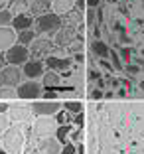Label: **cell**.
Here are the masks:
<instances>
[{
  "label": "cell",
  "mask_w": 144,
  "mask_h": 154,
  "mask_svg": "<svg viewBox=\"0 0 144 154\" xmlns=\"http://www.w3.org/2000/svg\"><path fill=\"white\" fill-rule=\"evenodd\" d=\"M2 150H6L8 154H20L24 148V140H26V134H24V125H12L8 131L2 134Z\"/></svg>",
  "instance_id": "cell-1"
},
{
  "label": "cell",
  "mask_w": 144,
  "mask_h": 154,
  "mask_svg": "<svg viewBox=\"0 0 144 154\" xmlns=\"http://www.w3.org/2000/svg\"><path fill=\"white\" fill-rule=\"evenodd\" d=\"M57 121L55 117H38L36 122H34V127H32V132L36 138L44 140V138H50V136H55L57 132Z\"/></svg>",
  "instance_id": "cell-2"
},
{
  "label": "cell",
  "mask_w": 144,
  "mask_h": 154,
  "mask_svg": "<svg viewBox=\"0 0 144 154\" xmlns=\"http://www.w3.org/2000/svg\"><path fill=\"white\" fill-rule=\"evenodd\" d=\"M34 26H36V32H40V34H57L59 30H61L63 22H61V18H59L57 14L50 12V14H45V16L36 18Z\"/></svg>",
  "instance_id": "cell-3"
},
{
  "label": "cell",
  "mask_w": 144,
  "mask_h": 154,
  "mask_svg": "<svg viewBox=\"0 0 144 154\" xmlns=\"http://www.w3.org/2000/svg\"><path fill=\"white\" fill-rule=\"evenodd\" d=\"M18 91V99L22 101H40L44 95V87L40 81H30L26 79L24 83H20V87H16Z\"/></svg>",
  "instance_id": "cell-4"
},
{
  "label": "cell",
  "mask_w": 144,
  "mask_h": 154,
  "mask_svg": "<svg viewBox=\"0 0 144 154\" xmlns=\"http://www.w3.org/2000/svg\"><path fill=\"white\" fill-rule=\"evenodd\" d=\"M6 63L8 65H14V67H24V65L30 61V48H24V45L16 44L12 45L8 51H6Z\"/></svg>",
  "instance_id": "cell-5"
},
{
  "label": "cell",
  "mask_w": 144,
  "mask_h": 154,
  "mask_svg": "<svg viewBox=\"0 0 144 154\" xmlns=\"http://www.w3.org/2000/svg\"><path fill=\"white\" fill-rule=\"evenodd\" d=\"M32 113L36 117H55L59 111L63 109V103L61 101H45V99H40L36 103H32Z\"/></svg>",
  "instance_id": "cell-6"
},
{
  "label": "cell",
  "mask_w": 144,
  "mask_h": 154,
  "mask_svg": "<svg viewBox=\"0 0 144 154\" xmlns=\"http://www.w3.org/2000/svg\"><path fill=\"white\" fill-rule=\"evenodd\" d=\"M24 83V71L22 67H14V65H6L0 71V87H20Z\"/></svg>",
  "instance_id": "cell-7"
},
{
  "label": "cell",
  "mask_w": 144,
  "mask_h": 154,
  "mask_svg": "<svg viewBox=\"0 0 144 154\" xmlns=\"http://www.w3.org/2000/svg\"><path fill=\"white\" fill-rule=\"evenodd\" d=\"M32 107L30 105H10V109H8V117L12 122H16V125H26V122L32 121Z\"/></svg>",
  "instance_id": "cell-8"
},
{
  "label": "cell",
  "mask_w": 144,
  "mask_h": 154,
  "mask_svg": "<svg viewBox=\"0 0 144 154\" xmlns=\"http://www.w3.org/2000/svg\"><path fill=\"white\" fill-rule=\"evenodd\" d=\"M51 50H54V44H51V40H45V38H36L34 40V44L30 45V55L34 59H40L41 57H50L51 55Z\"/></svg>",
  "instance_id": "cell-9"
},
{
  "label": "cell",
  "mask_w": 144,
  "mask_h": 154,
  "mask_svg": "<svg viewBox=\"0 0 144 154\" xmlns=\"http://www.w3.org/2000/svg\"><path fill=\"white\" fill-rule=\"evenodd\" d=\"M22 71H24V77L30 79V81H41V77L45 73V63L40 61V59H30L22 67Z\"/></svg>",
  "instance_id": "cell-10"
},
{
  "label": "cell",
  "mask_w": 144,
  "mask_h": 154,
  "mask_svg": "<svg viewBox=\"0 0 144 154\" xmlns=\"http://www.w3.org/2000/svg\"><path fill=\"white\" fill-rule=\"evenodd\" d=\"M16 42H18V34H16V30H14L12 26H2L0 28V51H2V54L8 51L12 45H16Z\"/></svg>",
  "instance_id": "cell-11"
},
{
  "label": "cell",
  "mask_w": 144,
  "mask_h": 154,
  "mask_svg": "<svg viewBox=\"0 0 144 154\" xmlns=\"http://www.w3.org/2000/svg\"><path fill=\"white\" fill-rule=\"evenodd\" d=\"M41 87L44 91H61V77H59L57 71H45L44 77H41Z\"/></svg>",
  "instance_id": "cell-12"
},
{
  "label": "cell",
  "mask_w": 144,
  "mask_h": 154,
  "mask_svg": "<svg viewBox=\"0 0 144 154\" xmlns=\"http://www.w3.org/2000/svg\"><path fill=\"white\" fill-rule=\"evenodd\" d=\"M38 150H40V154H61V142L55 136H50V138L40 140Z\"/></svg>",
  "instance_id": "cell-13"
},
{
  "label": "cell",
  "mask_w": 144,
  "mask_h": 154,
  "mask_svg": "<svg viewBox=\"0 0 144 154\" xmlns=\"http://www.w3.org/2000/svg\"><path fill=\"white\" fill-rule=\"evenodd\" d=\"M47 67L51 69V71H63V69H69L73 63V59L71 57H57V55H50V57L44 61Z\"/></svg>",
  "instance_id": "cell-14"
},
{
  "label": "cell",
  "mask_w": 144,
  "mask_h": 154,
  "mask_svg": "<svg viewBox=\"0 0 144 154\" xmlns=\"http://www.w3.org/2000/svg\"><path fill=\"white\" fill-rule=\"evenodd\" d=\"M32 26H34V20H32L30 14H16V16L12 18V28L16 30V34L32 30Z\"/></svg>",
  "instance_id": "cell-15"
},
{
  "label": "cell",
  "mask_w": 144,
  "mask_h": 154,
  "mask_svg": "<svg viewBox=\"0 0 144 154\" xmlns=\"http://www.w3.org/2000/svg\"><path fill=\"white\" fill-rule=\"evenodd\" d=\"M30 12H32V16H36V18L50 14L51 12V0H32L30 2Z\"/></svg>",
  "instance_id": "cell-16"
},
{
  "label": "cell",
  "mask_w": 144,
  "mask_h": 154,
  "mask_svg": "<svg viewBox=\"0 0 144 154\" xmlns=\"http://www.w3.org/2000/svg\"><path fill=\"white\" fill-rule=\"evenodd\" d=\"M75 38V26H61L57 34H55V44L57 45H69Z\"/></svg>",
  "instance_id": "cell-17"
},
{
  "label": "cell",
  "mask_w": 144,
  "mask_h": 154,
  "mask_svg": "<svg viewBox=\"0 0 144 154\" xmlns=\"http://www.w3.org/2000/svg\"><path fill=\"white\" fill-rule=\"evenodd\" d=\"M73 8H75V0H54V2H51V10H54V14H57V16L73 12Z\"/></svg>",
  "instance_id": "cell-18"
},
{
  "label": "cell",
  "mask_w": 144,
  "mask_h": 154,
  "mask_svg": "<svg viewBox=\"0 0 144 154\" xmlns=\"http://www.w3.org/2000/svg\"><path fill=\"white\" fill-rule=\"evenodd\" d=\"M91 54L99 59H107L111 55V50H109V45L103 40H93L91 42Z\"/></svg>",
  "instance_id": "cell-19"
},
{
  "label": "cell",
  "mask_w": 144,
  "mask_h": 154,
  "mask_svg": "<svg viewBox=\"0 0 144 154\" xmlns=\"http://www.w3.org/2000/svg\"><path fill=\"white\" fill-rule=\"evenodd\" d=\"M34 40H36V32L34 30H26V32H18V42L16 44L24 45V48H30L34 44Z\"/></svg>",
  "instance_id": "cell-20"
},
{
  "label": "cell",
  "mask_w": 144,
  "mask_h": 154,
  "mask_svg": "<svg viewBox=\"0 0 144 154\" xmlns=\"http://www.w3.org/2000/svg\"><path fill=\"white\" fill-rule=\"evenodd\" d=\"M63 109L75 117V115L83 113V103H81V101H77V99H69V101H65V103H63Z\"/></svg>",
  "instance_id": "cell-21"
},
{
  "label": "cell",
  "mask_w": 144,
  "mask_h": 154,
  "mask_svg": "<svg viewBox=\"0 0 144 154\" xmlns=\"http://www.w3.org/2000/svg\"><path fill=\"white\" fill-rule=\"evenodd\" d=\"M14 99H18V91L14 87H0V101L8 103V101H14Z\"/></svg>",
  "instance_id": "cell-22"
},
{
  "label": "cell",
  "mask_w": 144,
  "mask_h": 154,
  "mask_svg": "<svg viewBox=\"0 0 144 154\" xmlns=\"http://www.w3.org/2000/svg\"><path fill=\"white\" fill-rule=\"evenodd\" d=\"M69 134H71L69 127H67V125H63V127H57V132H55V138H57V140L61 142V146H63V144H67V142H69Z\"/></svg>",
  "instance_id": "cell-23"
},
{
  "label": "cell",
  "mask_w": 144,
  "mask_h": 154,
  "mask_svg": "<svg viewBox=\"0 0 144 154\" xmlns=\"http://www.w3.org/2000/svg\"><path fill=\"white\" fill-rule=\"evenodd\" d=\"M55 121H57L59 127H63V125H69V122L73 121V115H71V113H67L65 109H61L57 115H55Z\"/></svg>",
  "instance_id": "cell-24"
},
{
  "label": "cell",
  "mask_w": 144,
  "mask_h": 154,
  "mask_svg": "<svg viewBox=\"0 0 144 154\" xmlns=\"http://www.w3.org/2000/svg\"><path fill=\"white\" fill-rule=\"evenodd\" d=\"M111 65H113V69H117V71H122L124 69V63H122L121 59V54H117V51H111Z\"/></svg>",
  "instance_id": "cell-25"
},
{
  "label": "cell",
  "mask_w": 144,
  "mask_h": 154,
  "mask_svg": "<svg viewBox=\"0 0 144 154\" xmlns=\"http://www.w3.org/2000/svg\"><path fill=\"white\" fill-rule=\"evenodd\" d=\"M10 127H12V121H10L8 113H0V138H2V134H4Z\"/></svg>",
  "instance_id": "cell-26"
},
{
  "label": "cell",
  "mask_w": 144,
  "mask_h": 154,
  "mask_svg": "<svg viewBox=\"0 0 144 154\" xmlns=\"http://www.w3.org/2000/svg\"><path fill=\"white\" fill-rule=\"evenodd\" d=\"M12 8H14V12H18V14H26V10L30 8V2L28 0H14Z\"/></svg>",
  "instance_id": "cell-27"
},
{
  "label": "cell",
  "mask_w": 144,
  "mask_h": 154,
  "mask_svg": "<svg viewBox=\"0 0 144 154\" xmlns=\"http://www.w3.org/2000/svg\"><path fill=\"white\" fill-rule=\"evenodd\" d=\"M122 71H124V75L128 77V79H132V77H136L140 73V65H136V63H126Z\"/></svg>",
  "instance_id": "cell-28"
},
{
  "label": "cell",
  "mask_w": 144,
  "mask_h": 154,
  "mask_svg": "<svg viewBox=\"0 0 144 154\" xmlns=\"http://www.w3.org/2000/svg\"><path fill=\"white\" fill-rule=\"evenodd\" d=\"M12 18H14V16H12L10 10H0V28L12 24Z\"/></svg>",
  "instance_id": "cell-29"
},
{
  "label": "cell",
  "mask_w": 144,
  "mask_h": 154,
  "mask_svg": "<svg viewBox=\"0 0 144 154\" xmlns=\"http://www.w3.org/2000/svg\"><path fill=\"white\" fill-rule=\"evenodd\" d=\"M121 57L124 59V61H130V59L134 57V50H132V48H121Z\"/></svg>",
  "instance_id": "cell-30"
},
{
  "label": "cell",
  "mask_w": 144,
  "mask_h": 154,
  "mask_svg": "<svg viewBox=\"0 0 144 154\" xmlns=\"http://www.w3.org/2000/svg\"><path fill=\"white\" fill-rule=\"evenodd\" d=\"M81 136H83V128L79 127V128H75V131L69 134V142H73V144H75V142L81 140Z\"/></svg>",
  "instance_id": "cell-31"
},
{
  "label": "cell",
  "mask_w": 144,
  "mask_h": 154,
  "mask_svg": "<svg viewBox=\"0 0 144 154\" xmlns=\"http://www.w3.org/2000/svg\"><path fill=\"white\" fill-rule=\"evenodd\" d=\"M41 99H45V101H59V93L57 91H44Z\"/></svg>",
  "instance_id": "cell-32"
},
{
  "label": "cell",
  "mask_w": 144,
  "mask_h": 154,
  "mask_svg": "<svg viewBox=\"0 0 144 154\" xmlns=\"http://www.w3.org/2000/svg\"><path fill=\"white\" fill-rule=\"evenodd\" d=\"M61 154H77V146L73 142H67L61 146Z\"/></svg>",
  "instance_id": "cell-33"
},
{
  "label": "cell",
  "mask_w": 144,
  "mask_h": 154,
  "mask_svg": "<svg viewBox=\"0 0 144 154\" xmlns=\"http://www.w3.org/2000/svg\"><path fill=\"white\" fill-rule=\"evenodd\" d=\"M95 12H97V8H89V12H87V26L89 28H95Z\"/></svg>",
  "instance_id": "cell-34"
},
{
  "label": "cell",
  "mask_w": 144,
  "mask_h": 154,
  "mask_svg": "<svg viewBox=\"0 0 144 154\" xmlns=\"http://www.w3.org/2000/svg\"><path fill=\"white\" fill-rule=\"evenodd\" d=\"M89 97H91L93 101H99V99H103V97H105V93H103L101 89H97V87H95V89L89 93Z\"/></svg>",
  "instance_id": "cell-35"
},
{
  "label": "cell",
  "mask_w": 144,
  "mask_h": 154,
  "mask_svg": "<svg viewBox=\"0 0 144 154\" xmlns=\"http://www.w3.org/2000/svg\"><path fill=\"white\" fill-rule=\"evenodd\" d=\"M73 121H75V125H77V127H83V122H85V115H83V113L75 115V117H73Z\"/></svg>",
  "instance_id": "cell-36"
},
{
  "label": "cell",
  "mask_w": 144,
  "mask_h": 154,
  "mask_svg": "<svg viewBox=\"0 0 144 154\" xmlns=\"http://www.w3.org/2000/svg\"><path fill=\"white\" fill-rule=\"evenodd\" d=\"M85 4L89 6V8H99V4H101V0H85Z\"/></svg>",
  "instance_id": "cell-37"
},
{
  "label": "cell",
  "mask_w": 144,
  "mask_h": 154,
  "mask_svg": "<svg viewBox=\"0 0 144 154\" xmlns=\"http://www.w3.org/2000/svg\"><path fill=\"white\" fill-rule=\"evenodd\" d=\"M6 65H8V63H6V55L2 54V51H0V71H2V69H4Z\"/></svg>",
  "instance_id": "cell-38"
},
{
  "label": "cell",
  "mask_w": 144,
  "mask_h": 154,
  "mask_svg": "<svg viewBox=\"0 0 144 154\" xmlns=\"http://www.w3.org/2000/svg\"><path fill=\"white\" fill-rule=\"evenodd\" d=\"M89 77H91V79H101V71H97V69H91Z\"/></svg>",
  "instance_id": "cell-39"
},
{
  "label": "cell",
  "mask_w": 144,
  "mask_h": 154,
  "mask_svg": "<svg viewBox=\"0 0 144 154\" xmlns=\"http://www.w3.org/2000/svg\"><path fill=\"white\" fill-rule=\"evenodd\" d=\"M8 109H10V105L4 103V101H0V113H8Z\"/></svg>",
  "instance_id": "cell-40"
},
{
  "label": "cell",
  "mask_w": 144,
  "mask_h": 154,
  "mask_svg": "<svg viewBox=\"0 0 144 154\" xmlns=\"http://www.w3.org/2000/svg\"><path fill=\"white\" fill-rule=\"evenodd\" d=\"M77 146V154H85V146L83 144H75Z\"/></svg>",
  "instance_id": "cell-41"
},
{
  "label": "cell",
  "mask_w": 144,
  "mask_h": 154,
  "mask_svg": "<svg viewBox=\"0 0 144 154\" xmlns=\"http://www.w3.org/2000/svg\"><path fill=\"white\" fill-rule=\"evenodd\" d=\"M113 97H115L113 91H107V93H105V99H113Z\"/></svg>",
  "instance_id": "cell-42"
},
{
  "label": "cell",
  "mask_w": 144,
  "mask_h": 154,
  "mask_svg": "<svg viewBox=\"0 0 144 154\" xmlns=\"http://www.w3.org/2000/svg\"><path fill=\"white\" fill-rule=\"evenodd\" d=\"M124 95H126L124 89H118V91H117V97H124Z\"/></svg>",
  "instance_id": "cell-43"
},
{
  "label": "cell",
  "mask_w": 144,
  "mask_h": 154,
  "mask_svg": "<svg viewBox=\"0 0 144 154\" xmlns=\"http://www.w3.org/2000/svg\"><path fill=\"white\" fill-rule=\"evenodd\" d=\"M73 59H75V61H83V54H75V57H73Z\"/></svg>",
  "instance_id": "cell-44"
},
{
  "label": "cell",
  "mask_w": 144,
  "mask_h": 154,
  "mask_svg": "<svg viewBox=\"0 0 144 154\" xmlns=\"http://www.w3.org/2000/svg\"><path fill=\"white\" fill-rule=\"evenodd\" d=\"M0 154H8V152H6V150H0Z\"/></svg>",
  "instance_id": "cell-45"
},
{
  "label": "cell",
  "mask_w": 144,
  "mask_h": 154,
  "mask_svg": "<svg viewBox=\"0 0 144 154\" xmlns=\"http://www.w3.org/2000/svg\"><path fill=\"white\" fill-rule=\"evenodd\" d=\"M0 150H2V140H0Z\"/></svg>",
  "instance_id": "cell-46"
},
{
  "label": "cell",
  "mask_w": 144,
  "mask_h": 154,
  "mask_svg": "<svg viewBox=\"0 0 144 154\" xmlns=\"http://www.w3.org/2000/svg\"><path fill=\"white\" fill-rule=\"evenodd\" d=\"M30 154H40V152H30Z\"/></svg>",
  "instance_id": "cell-47"
},
{
  "label": "cell",
  "mask_w": 144,
  "mask_h": 154,
  "mask_svg": "<svg viewBox=\"0 0 144 154\" xmlns=\"http://www.w3.org/2000/svg\"><path fill=\"white\" fill-rule=\"evenodd\" d=\"M142 4H144V0H142Z\"/></svg>",
  "instance_id": "cell-48"
},
{
  "label": "cell",
  "mask_w": 144,
  "mask_h": 154,
  "mask_svg": "<svg viewBox=\"0 0 144 154\" xmlns=\"http://www.w3.org/2000/svg\"><path fill=\"white\" fill-rule=\"evenodd\" d=\"M51 2H54V0H51Z\"/></svg>",
  "instance_id": "cell-49"
},
{
  "label": "cell",
  "mask_w": 144,
  "mask_h": 154,
  "mask_svg": "<svg viewBox=\"0 0 144 154\" xmlns=\"http://www.w3.org/2000/svg\"><path fill=\"white\" fill-rule=\"evenodd\" d=\"M142 152H144V150H142Z\"/></svg>",
  "instance_id": "cell-50"
}]
</instances>
